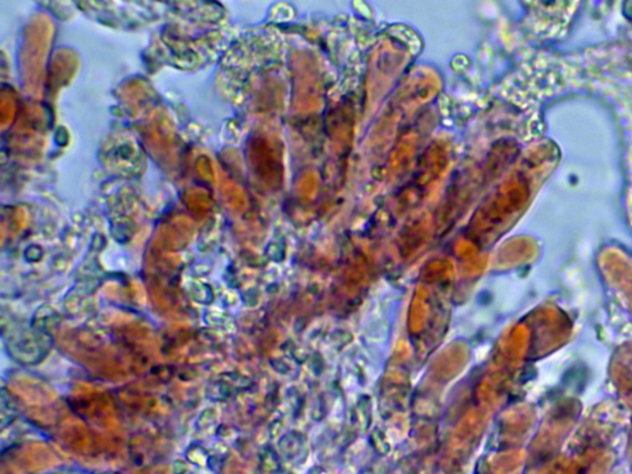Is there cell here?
Segmentation results:
<instances>
[{
  "mask_svg": "<svg viewBox=\"0 0 632 474\" xmlns=\"http://www.w3.org/2000/svg\"><path fill=\"white\" fill-rule=\"evenodd\" d=\"M1 334L8 353L23 366L42 362L53 346V336L35 329L30 323H4Z\"/></svg>",
  "mask_w": 632,
  "mask_h": 474,
  "instance_id": "obj_1",
  "label": "cell"
},
{
  "mask_svg": "<svg viewBox=\"0 0 632 474\" xmlns=\"http://www.w3.org/2000/svg\"><path fill=\"white\" fill-rule=\"evenodd\" d=\"M250 381L238 373H224L209 382L205 395L209 400L219 403L230 399L235 394L249 388Z\"/></svg>",
  "mask_w": 632,
  "mask_h": 474,
  "instance_id": "obj_2",
  "label": "cell"
},
{
  "mask_svg": "<svg viewBox=\"0 0 632 474\" xmlns=\"http://www.w3.org/2000/svg\"><path fill=\"white\" fill-rule=\"evenodd\" d=\"M30 324L38 330L52 335L61 325V315L52 306H40L34 312Z\"/></svg>",
  "mask_w": 632,
  "mask_h": 474,
  "instance_id": "obj_3",
  "label": "cell"
},
{
  "mask_svg": "<svg viewBox=\"0 0 632 474\" xmlns=\"http://www.w3.org/2000/svg\"><path fill=\"white\" fill-rule=\"evenodd\" d=\"M0 399V424L3 429H5L19 416V408L16 400L14 399L13 395L5 388H1Z\"/></svg>",
  "mask_w": 632,
  "mask_h": 474,
  "instance_id": "obj_4",
  "label": "cell"
},
{
  "mask_svg": "<svg viewBox=\"0 0 632 474\" xmlns=\"http://www.w3.org/2000/svg\"><path fill=\"white\" fill-rule=\"evenodd\" d=\"M192 298L204 305H209L214 299L213 290L209 286H203V287L195 288L194 290L190 293Z\"/></svg>",
  "mask_w": 632,
  "mask_h": 474,
  "instance_id": "obj_5",
  "label": "cell"
},
{
  "mask_svg": "<svg viewBox=\"0 0 632 474\" xmlns=\"http://www.w3.org/2000/svg\"><path fill=\"white\" fill-rule=\"evenodd\" d=\"M215 424H216V412L214 409H205L201 412V416L198 419V423H197L201 430L212 427Z\"/></svg>",
  "mask_w": 632,
  "mask_h": 474,
  "instance_id": "obj_6",
  "label": "cell"
}]
</instances>
